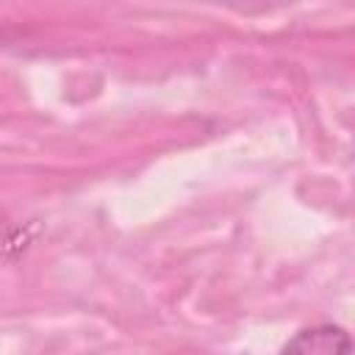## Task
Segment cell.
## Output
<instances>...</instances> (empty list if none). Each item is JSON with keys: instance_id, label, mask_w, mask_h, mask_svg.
Listing matches in <instances>:
<instances>
[{"instance_id": "cell-1", "label": "cell", "mask_w": 355, "mask_h": 355, "mask_svg": "<svg viewBox=\"0 0 355 355\" xmlns=\"http://www.w3.org/2000/svg\"><path fill=\"white\" fill-rule=\"evenodd\" d=\"M352 352V338L344 327L336 324H319L300 330L280 355H349Z\"/></svg>"}]
</instances>
